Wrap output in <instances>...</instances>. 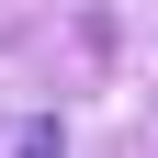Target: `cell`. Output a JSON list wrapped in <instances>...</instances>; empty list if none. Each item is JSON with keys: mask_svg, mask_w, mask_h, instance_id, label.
I'll return each instance as SVG.
<instances>
[{"mask_svg": "<svg viewBox=\"0 0 158 158\" xmlns=\"http://www.w3.org/2000/svg\"><path fill=\"white\" fill-rule=\"evenodd\" d=\"M23 158H56V124H23Z\"/></svg>", "mask_w": 158, "mask_h": 158, "instance_id": "6da1fadb", "label": "cell"}]
</instances>
